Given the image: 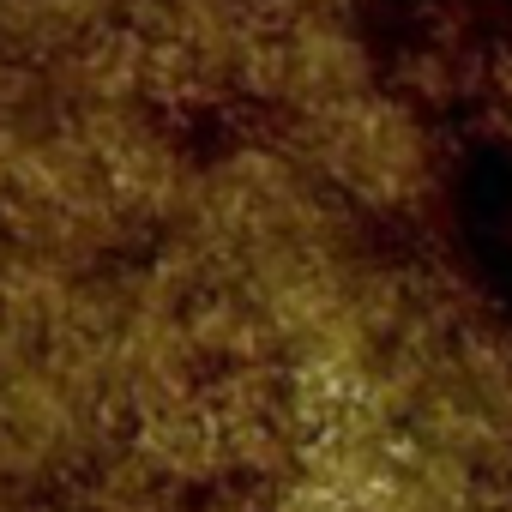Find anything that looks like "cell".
<instances>
[{
	"instance_id": "obj_1",
	"label": "cell",
	"mask_w": 512,
	"mask_h": 512,
	"mask_svg": "<svg viewBox=\"0 0 512 512\" xmlns=\"http://www.w3.org/2000/svg\"><path fill=\"white\" fill-rule=\"evenodd\" d=\"M290 151L362 211H410L440 181V133L428 97L410 85H374L326 115L284 127Z\"/></svg>"
}]
</instances>
